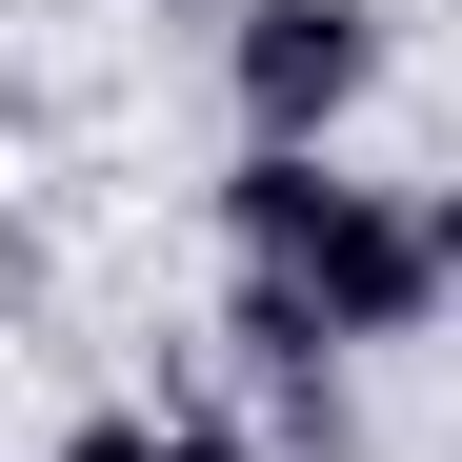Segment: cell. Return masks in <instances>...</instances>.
Wrapping results in <instances>:
<instances>
[{"label": "cell", "mask_w": 462, "mask_h": 462, "mask_svg": "<svg viewBox=\"0 0 462 462\" xmlns=\"http://www.w3.org/2000/svg\"><path fill=\"white\" fill-rule=\"evenodd\" d=\"M242 422H262L282 462H362V362H282V382H242Z\"/></svg>", "instance_id": "3"}, {"label": "cell", "mask_w": 462, "mask_h": 462, "mask_svg": "<svg viewBox=\"0 0 462 462\" xmlns=\"http://www.w3.org/2000/svg\"><path fill=\"white\" fill-rule=\"evenodd\" d=\"M41 462H162V402H81V422H60Z\"/></svg>", "instance_id": "4"}, {"label": "cell", "mask_w": 462, "mask_h": 462, "mask_svg": "<svg viewBox=\"0 0 462 462\" xmlns=\"http://www.w3.org/2000/svg\"><path fill=\"white\" fill-rule=\"evenodd\" d=\"M162 462H282V442H262L242 402H162Z\"/></svg>", "instance_id": "5"}, {"label": "cell", "mask_w": 462, "mask_h": 462, "mask_svg": "<svg viewBox=\"0 0 462 462\" xmlns=\"http://www.w3.org/2000/svg\"><path fill=\"white\" fill-rule=\"evenodd\" d=\"M221 282H282V301H301L342 362H362V342H422L442 301H462V282H442L422 181L301 162V141H242V162H221Z\"/></svg>", "instance_id": "1"}, {"label": "cell", "mask_w": 462, "mask_h": 462, "mask_svg": "<svg viewBox=\"0 0 462 462\" xmlns=\"http://www.w3.org/2000/svg\"><path fill=\"white\" fill-rule=\"evenodd\" d=\"M382 101V0H221V121L342 162V121Z\"/></svg>", "instance_id": "2"}, {"label": "cell", "mask_w": 462, "mask_h": 462, "mask_svg": "<svg viewBox=\"0 0 462 462\" xmlns=\"http://www.w3.org/2000/svg\"><path fill=\"white\" fill-rule=\"evenodd\" d=\"M422 221H442V282H462V181H422Z\"/></svg>", "instance_id": "6"}]
</instances>
